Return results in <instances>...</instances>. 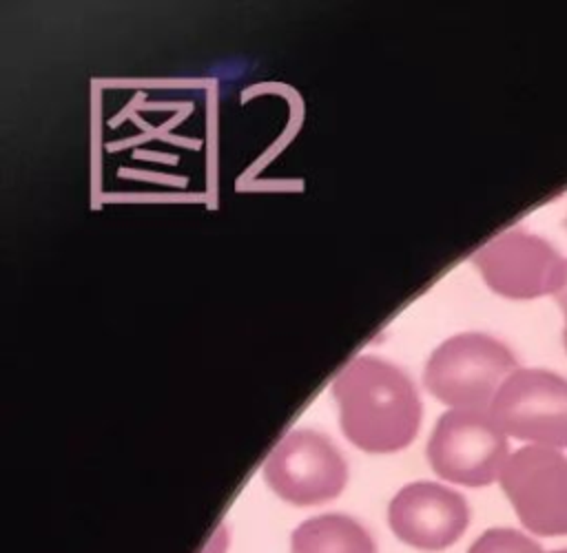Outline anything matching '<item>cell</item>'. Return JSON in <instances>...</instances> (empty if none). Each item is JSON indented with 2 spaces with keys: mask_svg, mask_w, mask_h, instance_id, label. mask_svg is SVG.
Here are the masks:
<instances>
[{
  "mask_svg": "<svg viewBox=\"0 0 567 553\" xmlns=\"http://www.w3.org/2000/svg\"><path fill=\"white\" fill-rule=\"evenodd\" d=\"M343 436L368 453L405 449L421 427V398L410 376L379 356H357L332 383Z\"/></svg>",
  "mask_w": 567,
  "mask_h": 553,
  "instance_id": "6da1fadb",
  "label": "cell"
},
{
  "mask_svg": "<svg viewBox=\"0 0 567 553\" xmlns=\"http://www.w3.org/2000/svg\"><path fill=\"white\" fill-rule=\"evenodd\" d=\"M516 356L498 338L483 332H461L443 341L423 369L425 389L454 409L492 405L501 385L514 374Z\"/></svg>",
  "mask_w": 567,
  "mask_h": 553,
  "instance_id": "7a4b0ae2",
  "label": "cell"
},
{
  "mask_svg": "<svg viewBox=\"0 0 567 553\" xmlns=\"http://www.w3.org/2000/svg\"><path fill=\"white\" fill-rule=\"evenodd\" d=\"M427 462L436 476L463 487H487L509 460L505 431L483 409H450L439 416L427 440Z\"/></svg>",
  "mask_w": 567,
  "mask_h": 553,
  "instance_id": "3957f363",
  "label": "cell"
},
{
  "mask_svg": "<svg viewBox=\"0 0 567 553\" xmlns=\"http://www.w3.org/2000/svg\"><path fill=\"white\" fill-rule=\"evenodd\" d=\"M489 416L518 440L538 447H567V378L536 367H523L496 392Z\"/></svg>",
  "mask_w": 567,
  "mask_h": 553,
  "instance_id": "277c9868",
  "label": "cell"
},
{
  "mask_svg": "<svg viewBox=\"0 0 567 553\" xmlns=\"http://www.w3.org/2000/svg\"><path fill=\"white\" fill-rule=\"evenodd\" d=\"M264 480L286 502L310 507L343 491L348 465L328 436L315 429H292L270 451Z\"/></svg>",
  "mask_w": 567,
  "mask_h": 553,
  "instance_id": "5b68a950",
  "label": "cell"
},
{
  "mask_svg": "<svg viewBox=\"0 0 567 553\" xmlns=\"http://www.w3.org/2000/svg\"><path fill=\"white\" fill-rule=\"evenodd\" d=\"M498 480L527 531L540 538L567 535V456L538 445L520 447Z\"/></svg>",
  "mask_w": 567,
  "mask_h": 553,
  "instance_id": "8992f818",
  "label": "cell"
},
{
  "mask_svg": "<svg viewBox=\"0 0 567 553\" xmlns=\"http://www.w3.org/2000/svg\"><path fill=\"white\" fill-rule=\"evenodd\" d=\"M483 281L507 299L556 294L567 279V259L538 234L512 228L478 248L472 257Z\"/></svg>",
  "mask_w": 567,
  "mask_h": 553,
  "instance_id": "52a82bcc",
  "label": "cell"
},
{
  "mask_svg": "<svg viewBox=\"0 0 567 553\" xmlns=\"http://www.w3.org/2000/svg\"><path fill=\"white\" fill-rule=\"evenodd\" d=\"M392 533L416 549L441 551L452 546L470 524L465 498L439 482H410L390 500Z\"/></svg>",
  "mask_w": 567,
  "mask_h": 553,
  "instance_id": "ba28073f",
  "label": "cell"
},
{
  "mask_svg": "<svg viewBox=\"0 0 567 553\" xmlns=\"http://www.w3.org/2000/svg\"><path fill=\"white\" fill-rule=\"evenodd\" d=\"M292 553H377L372 535L352 518L326 513L301 522L290 535Z\"/></svg>",
  "mask_w": 567,
  "mask_h": 553,
  "instance_id": "9c48e42d",
  "label": "cell"
},
{
  "mask_svg": "<svg viewBox=\"0 0 567 553\" xmlns=\"http://www.w3.org/2000/svg\"><path fill=\"white\" fill-rule=\"evenodd\" d=\"M467 553H545V551L529 535H525L516 529L496 526V529H487L485 533H481L472 542Z\"/></svg>",
  "mask_w": 567,
  "mask_h": 553,
  "instance_id": "30bf717a",
  "label": "cell"
},
{
  "mask_svg": "<svg viewBox=\"0 0 567 553\" xmlns=\"http://www.w3.org/2000/svg\"><path fill=\"white\" fill-rule=\"evenodd\" d=\"M556 299H558V303H560V307H563V312H565V332H563V341H565V347H567V279H565L563 288L556 292Z\"/></svg>",
  "mask_w": 567,
  "mask_h": 553,
  "instance_id": "8fae6325",
  "label": "cell"
},
{
  "mask_svg": "<svg viewBox=\"0 0 567 553\" xmlns=\"http://www.w3.org/2000/svg\"><path fill=\"white\" fill-rule=\"evenodd\" d=\"M551 553H567V549H563V551H551Z\"/></svg>",
  "mask_w": 567,
  "mask_h": 553,
  "instance_id": "7c38bea8",
  "label": "cell"
}]
</instances>
